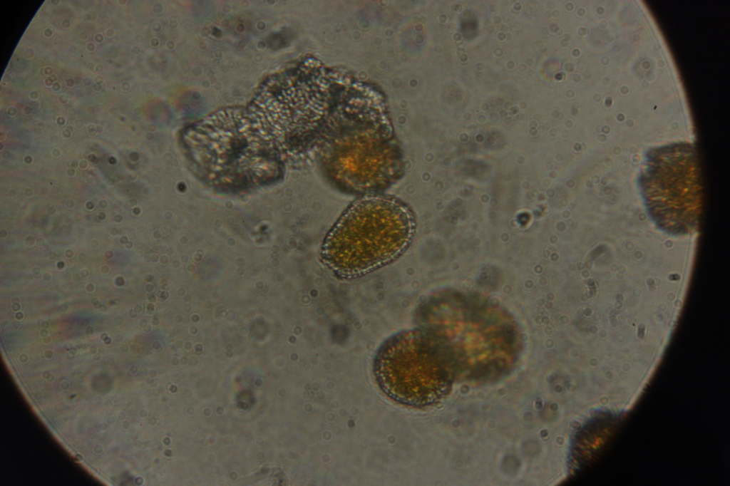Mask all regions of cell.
I'll return each mask as SVG.
<instances>
[{
    "label": "cell",
    "instance_id": "obj_1",
    "mask_svg": "<svg viewBox=\"0 0 730 486\" xmlns=\"http://www.w3.org/2000/svg\"><path fill=\"white\" fill-rule=\"evenodd\" d=\"M184 140L202 177L220 188L242 190L268 183L279 172L277 154L245 110L218 111L190 128Z\"/></svg>",
    "mask_w": 730,
    "mask_h": 486
},
{
    "label": "cell",
    "instance_id": "obj_2",
    "mask_svg": "<svg viewBox=\"0 0 730 486\" xmlns=\"http://www.w3.org/2000/svg\"><path fill=\"white\" fill-rule=\"evenodd\" d=\"M414 230L410 210L381 195L356 201L326 236L321 255L337 276L352 278L392 261L408 246Z\"/></svg>",
    "mask_w": 730,
    "mask_h": 486
},
{
    "label": "cell",
    "instance_id": "obj_3",
    "mask_svg": "<svg viewBox=\"0 0 730 486\" xmlns=\"http://www.w3.org/2000/svg\"><path fill=\"white\" fill-rule=\"evenodd\" d=\"M374 373L386 396L414 408L438 402L457 379L448 341L431 329L404 331L389 338L376 353Z\"/></svg>",
    "mask_w": 730,
    "mask_h": 486
},
{
    "label": "cell",
    "instance_id": "obj_4",
    "mask_svg": "<svg viewBox=\"0 0 730 486\" xmlns=\"http://www.w3.org/2000/svg\"><path fill=\"white\" fill-rule=\"evenodd\" d=\"M651 217L672 233L694 229L701 204L698 161L692 149L667 148L651 156L639 178Z\"/></svg>",
    "mask_w": 730,
    "mask_h": 486
}]
</instances>
